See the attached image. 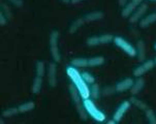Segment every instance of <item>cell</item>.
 <instances>
[{
	"mask_svg": "<svg viewBox=\"0 0 156 124\" xmlns=\"http://www.w3.org/2000/svg\"><path fill=\"white\" fill-rule=\"evenodd\" d=\"M83 1H85V0H70V2L73 4H78V3H80V2H83Z\"/></svg>",
	"mask_w": 156,
	"mask_h": 124,
	"instance_id": "d6a6232c",
	"label": "cell"
},
{
	"mask_svg": "<svg viewBox=\"0 0 156 124\" xmlns=\"http://www.w3.org/2000/svg\"><path fill=\"white\" fill-rule=\"evenodd\" d=\"M108 123H109V124H115V123H117V122H116V121L115 120H110V121H108Z\"/></svg>",
	"mask_w": 156,
	"mask_h": 124,
	"instance_id": "836d02e7",
	"label": "cell"
},
{
	"mask_svg": "<svg viewBox=\"0 0 156 124\" xmlns=\"http://www.w3.org/2000/svg\"><path fill=\"white\" fill-rule=\"evenodd\" d=\"M7 1H9L10 3L17 7H21L23 5V0H7Z\"/></svg>",
	"mask_w": 156,
	"mask_h": 124,
	"instance_id": "f1b7e54d",
	"label": "cell"
},
{
	"mask_svg": "<svg viewBox=\"0 0 156 124\" xmlns=\"http://www.w3.org/2000/svg\"><path fill=\"white\" fill-rule=\"evenodd\" d=\"M105 63V58L102 56H95L91 57L88 59V66L90 67H95V66H100Z\"/></svg>",
	"mask_w": 156,
	"mask_h": 124,
	"instance_id": "2e32d148",
	"label": "cell"
},
{
	"mask_svg": "<svg viewBox=\"0 0 156 124\" xmlns=\"http://www.w3.org/2000/svg\"><path fill=\"white\" fill-rule=\"evenodd\" d=\"M147 1H154V2H155L156 0H147Z\"/></svg>",
	"mask_w": 156,
	"mask_h": 124,
	"instance_id": "d590c367",
	"label": "cell"
},
{
	"mask_svg": "<svg viewBox=\"0 0 156 124\" xmlns=\"http://www.w3.org/2000/svg\"><path fill=\"white\" fill-rule=\"evenodd\" d=\"M90 92H91V97L94 99L98 98L99 97V94H100V91H99V86L97 84H92L91 88H90Z\"/></svg>",
	"mask_w": 156,
	"mask_h": 124,
	"instance_id": "d4e9b609",
	"label": "cell"
},
{
	"mask_svg": "<svg viewBox=\"0 0 156 124\" xmlns=\"http://www.w3.org/2000/svg\"><path fill=\"white\" fill-rule=\"evenodd\" d=\"M146 118L149 123L156 124V115H155V113L153 112V110L151 109L146 110Z\"/></svg>",
	"mask_w": 156,
	"mask_h": 124,
	"instance_id": "cb8c5ba5",
	"label": "cell"
},
{
	"mask_svg": "<svg viewBox=\"0 0 156 124\" xmlns=\"http://www.w3.org/2000/svg\"><path fill=\"white\" fill-rule=\"evenodd\" d=\"M154 65H155L154 60H147V61H145L143 64L139 65V66L133 70V76H136V78H140V76H144L147 72L151 70L152 68L154 67Z\"/></svg>",
	"mask_w": 156,
	"mask_h": 124,
	"instance_id": "52a82bcc",
	"label": "cell"
},
{
	"mask_svg": "<svg viewBox=\"0 0 156 124\" xmlns=\"http://www.w3.org/2000/svg\"><path fill=\"white\" fill-rule=\"evenodd\" d=\"M104 18V14L99 10L97 12H90L86 16L84 19H85V22L86 23H90V22H94V21H98V20H101Z\"/></svg>",
	"mask_w": 156,
	"mask_h": 124,
	"instance_id": "9a60e30c",
	"label": "cell"
},
{
	"mask_svg": "<svg viewBox=\"0 0 156 124\" xmlns=\"http://www.w3.org/2000/svg\"><path fill=\"white\" fill-rule=\"evenodd\" d=\"M147 9H148V5L146 3H142L136 10H134L133 14L130 16V18H129V23L134 24V23H137L139 21H141L143 16L146 14Z\"/></svg>",
	"mask_w": 156,
	"mask_h": 124,
	"instance_id": "ba28073f",
	"label": "cell"
},
{
	"mask_svg": "<svg viewBox=\"0 0 156 124\" xmlns=\"http://www.w3.org/2000/svg\"><path fill=\"white\" fill-rule=\"evenodd\" d=\"M129 101H130V104H133V105H136V108H139V109H141V110H145V111H146L148 109L147 105L145 104L144 101H142V100L137 99L136 97H134V95H133V96L130 97Z\"/></svg>",
	"mask_w": 156,
	"mask_h": 124,
	"instance_id": "44dd1931",
	"label": "cell"
},
{
	"mask_svg": "<svg viewBox=\"0 0 156 124\" xmlns=\"http://www.w3.org/2000/svg\"><path fill=\"white\" fill-rule=\"evenodd\" d=\"M71 64L75 67H87L88 66V59L87 58H73L71 60Z\"/></svg>",
	"mask_w": 156,
	"mask_h": 124,
	"instance_id": "ac0fdd59",
	"label": "cell"
},
{
	"mask_svg": "<svg viewBox=\"0 0 156 124\" xmlns=\"http://www.w3.org/2000/svg\"><path fill=\"white\" fill-rule=\"evenodd\" d=\"M62 2H64V3H68V2H70V0H61Z\"/></svg>",
	"mask_w": 156,
	"mask_h": 124,
	"instance_id": "e575fe53",
	"label": "cell"
},
{
	"mask_svg": "<svg viewBox=\"0 0 156 124\" xmlns=\"http://www.w3.org/2000/svg\"><path fill=\"white\" fill-rule=\"evenodd\" d=\"M114 92V88L112 87H108V88H105L104 90V94L105 95H110V94H112Z\"/></svg>",
	"mask_w": 156,
	"mask_h": 124,
	"instance_id": "4dcf8cb0",
	"label": "cell"
},
{
	"mask_svg": "<svg viewBox=\"0 0 156 124\" xmlns=\"http://www.w3.org/2000/svg\"><path fill=\"white\" fill-rule=\"evenodd\" d=\"M66 73H67V76H69L71 83L76 87V89H78L79 92H80L82 98L83 99L89 98V97L91 96L90 88L88 87V84L84 81L83 76H82L81 73H79V70L73 66H67Z\"/></svg>",
	"mask_w": 156,
	"mask_h": 124,
	"instance_id": "6da1fadb",
	"label": "cell"
},
{
	"mask_svg": "<svg viewBox=\"0 0 156 124\" xmlns=\"http://www.w3.org/2000/svg\"><path fill=\"white\" fill-rule=\"evenodd\" d=\"M34 108H35V104L33 101H27L25 104H22L20 107H18V109H19L20 113H27L32 111Z\"/></svg>",
	"mask_w": 156,
	"mask_h": 124,
	"instance_id": "ffe728a7",
	"label": "cell"
},
{
	"mask_svg": "<svg viewBox=\"0 0 156 124\" xmlns=\"http://www.w3.org/2000/svg\"><path fill=\"white\" fill-rule=\"evenodd\" d=\"M68 89H69L70 97H71V99H73V104L76 105V112H78L79 116H80V118L82 120H86L89 115L87 114L85 108H84L83 101L81 100L82 96H81L80 92H79V90L76 89V87L73 85V84H70L69 87H68Z\"/></svg>",
	"mask_w": 156,
	"mask_h": 124,
	"instance_id": "7a4b0ae2",
	"label": "cell"
},
{
	"mask_svg": "<svg viewBox=\"0 0 156 124\" xmlns=\"http://www.w3.org/2000/svg\"><path fill=\"white\" fill-rule=\"evenodd\" d=\"M58 38H59V32L53 31L50 35V48H51V54L53 59L56 63L61 61V55H60L59 46H58Z\"/></svg>",
	"mask_w": 156,
	"mask_h": 124,
	"instance_id": "5b68a950",
	"label": "cell"
},
{
	"mask_svg": "<svg viewBox=\"0 0 156 124\" xmlns=\"http://www.w3.org/2000/svg\"><path fill=\"white\" fill-rule=\"evenodd\" d=\"M155 22H156V12H153V14H150V15H148L147 17L143 18V19L140 21V26H141L142 28H147Z\"/></svg>",
	"mask_w": 156,
	"mask_h": 124,
	"instance_id": "5bb4252c",
	"label": "cell"
},
{
	"mask_svg": "<svg viewBox=\"0 0 156 124\" xmlns=\"http://www.w3.org/2000/svg\"><path fill=\"white\" fill-rule=\"evenodd\" d=\"M154 62H155V64H156V57H155V59H154Z\"/></svg>",
	"mask_w": 156,
	"mask_h": 124,
	"instance_id": "74e56055",
	"label": "cell"
},
{
	"mask_svg": "<svg viewBox=\"0 0 156 124\" xmlns=\"http://www.w3.org/2000/svg\"><path fill=\"white\" fill-rule=\"evenodd\" d=\"M144 86H145V80L142 76H140V78H137V80L134 82L133 87L130 88V93L133 95H136V94H139L141 92L142 89L144 88Z\"/></svg>",
	"mask_w": 156,
	"mask_h": 124,
	"instance_id": "7c38bea8",
	"label": "cell"
},
{
	"mask_svg": "<svg viewBox=\"0 0 156 124\" xmlns=\"http://www.w3.org/2000/svg\"><path fill=\"white\" fill-rule=\"evenodd\" d=\"M48 82L51 87H56L57 85V68L55 63H50L48 68Z\"/></svg>",
	"mask_w": 156,
	"mask_h": 124,
	"instance_id": "30bf717a",
	"label": "cell"
},
{
	"mask_svg": "<svg viewBox=\"0 0 156 124\" xmlns=\"http://www.w3.org/2000/svg\"><path fill=\"white\" fill-rule=\"evenodd\" d=\"M6 24H7V20H6V18H5V16L3 15V12H1V14H0V25L4 26Z\"/></svg>",
	"mask_w": 156,
	"mask_h": 124,
	"instance_id": "f546056e",
	"label": "cell"
},
{
	"mask_svg": "<svg viewBox=\"0 0 156 124\" xmlns=\"http://www.w3.org/2000/svg\"><path fill=\"white\" fill-rule=\"evenodd\" d=\"M136 56L139 61H144L146 59V48L143 41H139L136 43Z\"/></svg>",
	"mask_w": 156,
	"mask_h": 124,
	"instance_id": "4fadbf2b",
	"label": "cell"
},
{
	"mask_svg": "<svg viewBox=\"0 0 156 124\" xmlns=\"http://www.w3.org/2000/svg\"><path fill=\"white\" fill-rule=\"evenodd\" d=\"M82 76H83V79H84V81L86 82L87 84H94L95 83V78L92 75H90L89 73H81Z\"/></svg>",
	"mask_w": 156,
	"mask_h": 124,
	"instance_id": "4316f807",
	"label": "cell"
},
{
	"mask_svg": "<svg viewBox=\"0 0 156 124\" xmlns=\"http://www.w3.org/2000/svg\"><path fill=\"white\" fill-rule=\"evenodd\" d=\"M133 83H134V82H133V79L126 78V79H124L123 81L119 82L117 85H116L115 90L117 91V92H124V91H126V90H129V89L133 87Z\"/></svg>",
	"mask_w": 156,
	"mask_h": 124,
	"instance_id": "8fae6325",
	"label": "cell"
},
{
	"mask_svg": "<svg viewBox=\"0 0 156 124\" xmlns=\"http://www.w3.org/2000/svg\"><path fill=\"white\" fill-rule=\"evenodd\" d=\"M130 108V101L126 100V101H123L122 104L118 107V109L116 110V112L114 113V116H113V119L116 121V122H120L122 120L123 116L125 115V113L127 112L128 109Z\"/></svg>",
	"mask_w": 156,
	"mask_h": 124,
	"instance_id": "9c48e42d",
	"label": "cell"
},
{
	"mask_svg": "<svg viewBox=\"0 0 156 124\" xmlns=\"http://www.w3.org/2000/svg\"><path fill=\"white\" fill-rule=\"evenodd\" d=\"M114 44L118 47L119 49H121L124 53L128 55L130 57L136 56V48L131 44L130 43H128L126 39H124L121 36H115L114 37Z\"/></svg>",
	"mask_w": 156,
	"mask_h": 124,
	"instance_id": "277c9868",
	"label": "cell"
},
{
	"mask_svg": "<svg viewBox=\"0 0 156 124\" xmlns=\"http://www.w3.org/2000/svg\"><path fill=\"white\" fill-rule=\"evenodd\" d=\"M41 87H43V78L41 76H36L35 79L33 80V84H32V92L34 94H37L41 92Z\"/></svg>",
	"mask_w": 156,
	"mask_h": 124,
	"instance_id": "e0dca14e",
	"label": "cell"
},
{
	"mask_svg": "<svg viewBox=\"0 0 156 124\" xmlns=\"http://www.w3.org/2000/svg\"><path fill=\"white\" fill-rule=\"evenodd\" d=\"M87 44L89 47H95L97 44H100V41H99V36H92L87 39Z\"/></svg>",
	"mask_w": 156,
	"mask_h": 124,
	"instance_id": "83f0119b",
	"label": "cell"
},
{
	"mask_svg": "<svg viewBox=\"0 0 156 124\" xmlns=\"http://www.w3.org/2000/svg\"><path fill=\"white\" fill-rule=\"evenodd\" d=\"M83 104H84V108H85L87 114L91 118H93L95 121H97V122H102V121L105 120V115L100 110L97 109L96 105L93 104L92 100H90L89 98H85V99H83Z\"/></svg>",
	"mask_w": 156,
	"mask_h": 124,
	"instance_id": "3957f363",
	"label": "cell"
},
{
	"mask_svg": "<svg viewBox=\"0 0 156 124\" xmlns=\"http://www.w3.org/2000/svg\"><path fill=\"white\" fill-rule=\"evenodd\" d=\"M154 49H155V51H156V44H154Z\"/></svg>",
	"mask_w": 156,
	"mask_h": 124,
	"instance_id": "8d00e7d4",
	"label": "cell"
},
{
	"mask_svg": "<svg viewBox=\"0 0 156 124\" xmlns=\"http://www.w3.org/2000/svg\"><path fill=\"white\" fill-rule=\"evenodd\" d=\"M99 41H100V44H110L114 41V36L112 34H102V35L99 36Z\"/></svg>",
	"mask_w": 156,
	"mask_h": 124,
	"instance_id": "484cf974",
	"label": "cell"
},
{
	"mask_svg": "<svg viewBox=\"0 0 156 124\" xmlns=\"http://www.w3.org/2000/svg\"><path fill=\"white\" fill-rule=\"evenodd\" d=\"M118 3L120 6H124V5L127 3V0H118Z\"/></svg>",
	"mask_w": 156,
	"mask_h": 124,
	"instance_id": "1f68e13d",
	"label": "cell"
},
{
	"mask_svg": "<svg viewBox=\"0 0 156 124\" xmlns=\"http://www.w3.org/2000/svg\"><path fill=\"white\" fill-rule=\"evenodd\" d=\"M44 73H46V65H44V62L37 61L36 62V76L43 78L44 76Z\"/></svg>",
	"mask_w": 156,
	"mask_h": 124,
	"instance_id": "7402d4cb",
	"label": "cell"
},
{
	"mask_svg": "<svg viewBox=\"0 0 156 124\" xmlns=\"http://www.w3.org/2000/svg\"><path fill=\"white\" fill-rule=\"evenodd\" d=\"M84 23H85V19L84 18H79V19H76L75 22L71 24L70 28H69V33H75L78 29H80L82 26L84 25Z\"/></svg>",
	"mask_w": 156,
	"mask_h": 124,
	"instance_id": "d6986e66",
	"label": "cell"
},
{
	"mask_svg": "<svg viewBox=\"0 0 156 124\" xmlns=\"http://www.w3.org/2000/svg\"><path fill=\"white\" fill-rule=\"evenodd\" d=\"M18 113H20L18 108H9V109H6L2 113V116L4 118H10V117H14L15 115H17Z\"/></svg>",
	"mask_w": 156,
	"mask_h": 124,
	"instance_id": "603a6c76",
	"label": "cell"
},
{
	"mask_svg": "<svg viewBox=\"0 0 156 124\" xmlns=\"http://www.w3.org/2000/svg\"><path fill=\"white\" fill-rule=\"evenodd\" d=\"M143 1L144 0H130V1L124 5V9L121 12V16L123 18H129L133 14L134 10L143 3Z\"/></svg>",
	"mask_w": 156,
	"mask_h": 124,
	"instance_id": "8992f818",
	"label": "cell"
}]
</instances>
